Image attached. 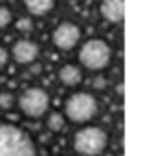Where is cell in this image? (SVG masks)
<instances>
[{"instance_id":"cell-1","label":"cell","mask_w":145,"mask_h":156,"mask_svg":"<svg viewBox=\"0 0 145 156\" xmlns=\"http://www.w3.org/2000/svg\"><path fill=\"white\" fill-rule=\"evenodd\" d=\"M0 156H39V151L28 130L0 121Z\"/></svg>"},{"instance_id":"cell-2","label":"cell","mask_w":145,"mask_h":156,"mask_svg":"<svg viewBox=\"0 0 145 156\" xmlns=\"http://www.w3.org/2000/svg\"><path fill=\"white\" fill-rule=\"evenodd\" d=\"M97 112H99V101L92 92H87V90L72 92L62 105V114L66 121H72L76 125L92 123Z\"/></svg>"},{"instance_id":"cell-3","label":"cell","mask_w":145,"mask_h":156,"mask_svg":"<svg viewBox=\"0 0 145 156\" xmlns=\"http://www.w3.org/2000/svg\"><path fill=\"white\" fill-rule=\"evenodd\" d=\"M77 59H79V66L83 70L99 73L112 64L114 51H112V46L105 39L92 37V39H87L85 42L79 44Z\"/></svg>"},{"instance_id":"cell-4","label":"cell","mask_w":145,"mask_h":156,"mask_svg":"<svg viewBox=\"0 0 145 156\" xmlns=\"http://www.w3.org/2000/svg\"><path fill=\"white\" fill-rule=\"evenodd\" d=\"M110 143L108 132L99 125H81L72 138V147L79 156H101Z\"/></svg>"},{"instance_id":"cell-5","label":"cell","mask_w":145,"mask_h":156,"mask_svg":"<svg viewBox=\"0 0 145 156\" xmlns=\"http://www.w3.org/2000/svg\"><path fill=\"white\" fill-rule=\"evenodd\" d=\"M15 105L28 119H39L50 112L51 98L42 87H28L17 96Z\"/></svg>"},{"instance_id":"cell-6","label":"cell","mask_w":145,"mask_h":156,"mask_svg":"<svg viewBox=\"0 0 145 156\" xmlns=\"http://www.w3.org/2000/svg\"><path fill=\"white\" fill-rule=\"evenodd\" d=\"M50 39H51V44L59 51H72L81 44L83 30L72 20H62L53 28Z\"/></svg>"},{"instance_id":"cell-7","label":"cell","mask_w":145,"mask_h":156,"mask_svg":"<svg viewBox=\"0 0 145 156\" xmlns=\"http://www.w3.org/2000/svg\"><path fill=\"white\" fill-rule=\"evenodd\" d=\"M9 55L11 59L19 64V66H31L39 61V55H41V46L33 41V39H28V37H22L19 41H15V44L11 46L9 50Z\"/></svg>"},{"instance_id":"cell-8","label":"cell","mask_w":145,"mask_h":156,"mask_svg":"<svg viewBox=\"0 0 145 156\" xmlns=\"http://www.w3.org/2000/svg\"><path fill=\"white\" fill-rule=\"evenodd\" d=\"M99 15L108 24H121L125 19V0H101Z\"/></svg>"},{"instance_id":"cell-9","label":"cell","mask_w":145,"mask_h":156,"mask_svg":"<svg viewBox=\"0 0 145 156\" xmlns=\"http://www.w3.org/2000/svg\"><path fill=\"white\" fill-rule=\"evenodd\" d=\"M57 77H59V83L62 87H68V88H76L83 83V68L79 64H72V62H66L59 68L57 72Z\"/></svg>"},{"instance_id":"cell-10","label":"cell","mask_w":145,"mask_h":156,"mask_svg":"<svg viewBox=\"0 0 145 156\" xmlns=\"http://www.w3.org/2000/svg\"><path fill=\"white\" fill-rule=\"evenodd\" d=\"M24 9L30 17L39 19V17H46L50 15L55 6H57V0H22Z\"/></svg>"},{"instance_id":"cell-11","label":"cell","mask_w":145,"mask_h":156,"mask_svg":"<svg viewBox=\"0 0 145 156\" xmlns=\"http://www.w3.org/2000/svg\"><path fill=\"white\" fill-rule=\"evenodd\" d=\"M66 127V118L62 112H48L46 114V129L50 132H62Z\"/></svg>"},{"instance_id":"cell-12","label":"cell","mask_w":145,"mask_h":156,"mask_svg":"<svg viewBox=\"0 0 145 156\" xmlns=\"http://www.w3.org/2000/svg\"><path fill=\"white\" fill-rule=\"evenodd\" d=\"M15 30L19 33H31L35 30V19L30 15H22L15 20Z\"/></svg>"},{"instance_id":"cell-13","label":"cell","mask_w":145,"mask_h":156,"mask_svg":"<svg viewBox=\"0 0 145 156\" xmlns=\"http://www.w3.org/2000/svg\"><path fill=\"white\" fill-rule=\"evenodd\" d=\"M13 24V11L8 6L0 4V30H8Z\"/></svg>"},{"instance_id":"cell-14","label":"cell","mask_w":145,"mask_h":156,"mask_svg":"<svg viewBox=\"0 0 145 156\" xmlns=\"http://www.w3.org/2000/svg\"><path fill=\"white\" fill-rule=\"evenodd\" d=\"M15 101H17V98L11 92H8V90L0 92V110H4V112L11 110L15 107Z\"/></svg>"},{"instance_id":"cell-15","label":"cell","mask_w":145,"mask_h":156,"mask_svg":"<svg viewBox=\"0 0 145 156\" xmlns=\"http://www.w3.org/2000/svg\"><path fill=\"white\" fill-rule=\"evenodd\" d=\"M92 88H94V90H97V92H99V90L103 92V90H107V88H108V79L105 77V73H101V72H99V73H96V77L92 79Z\"/></svg>"},{"instance_id":"cell-16","label":"cell","mask_w":145,"mask_h":156,"mask_svg":"<svg viewBox=\"0 0 145 156\" xmlns=\"http://www.w3.org/2000/svg\"><path fill=\"white\" fill-rule=\"evenodd\" d=\"M9 61H11L9 50H8V48H4V46H0V70H4V68H8Z\"/></svg>"}]
</instances>
